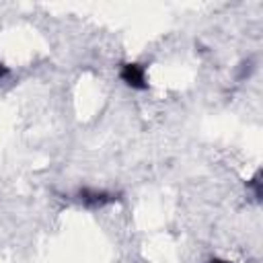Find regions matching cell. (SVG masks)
<instances>
[{
    "mask_svg": "<svg viewBox=\"0 0 263 263\" xmlns=\"http://www.w3.org/2000/svg\"><path fill=\"white\" fill-rule=\"evenodd\" d=\"M80 201L88 208H103L111 201H115V195L113 193H107V191H97V189H82L80 193Z\"/></svg>",
    "mask_w": 263,
    "mask_h": 263,
    "instance_id": "2",
    "label": "cell"
},
{
    "mask_svg": "<svg viewBox=\"0 0 263 263\" xmlns=\"http://www.w3.org/2000/svg\"><path fill=\"white\" fill-rule=\"evenodd\" d=\"M212 263H230V261H222V259H214Z\"/></svg>",
    "mask_w": 263,
    "mask_h": 263,
    "instance_id": "4",
    "label": "cell"
},
{
    "mask_svg": "<svg viewBox=\"0 0 263 263\" xmlns=\"http://www.w3.org/2000/svg\"><path fill=\"white\" fill-rule=\"evenodd\" d=\"M119 78L127 86L136 88V90H144L148 86V82H146V68L142 64H136V62L123 64L121 70H119Z\"/></svg>",
    "mask_w": 263,
    "mask_h": 263,
    "instance_id": "1",
    "label": "cell"
},
{
    "mask_svg": "<svg viewBox=\"0 0 263 263\" xmlns=\"http://www.w3.org/2000/svg\"><path fill=\"white\" fill-rule=\"evenodd\" d=\"M6 74H8V68L0 64V78H2V76H6Z\"/></svg>",
    "mask_w": 263,
    "mask_h": 263,
    "instance_id": "3",
    "label": "cell"
}]
</instances>
